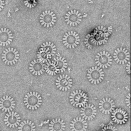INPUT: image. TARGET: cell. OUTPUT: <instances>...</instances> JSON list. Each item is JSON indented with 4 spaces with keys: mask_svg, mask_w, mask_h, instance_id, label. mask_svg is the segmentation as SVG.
<instances>
[{
    "mask_svg": "<svg viewBox=\"0 0 131 131\" xmlns=\"http://www.w3.org/2000/svg\"><path fill=\"white\" fill-rule=\"evenodd\" d=\"M42 102V98L38 93L30 92L24 98V103L27 108L29 109H37Z\"/></svg>",
    "mask_w": 131,
    "mask_h": 131,
    "instance_id": "cell-1",
    "label": "cell"
},
{
    "mask_svg": "<svg viewBox=\"0 0 131 131\" xmlns=\"http://www.w3.org/2000/svg\"><path fill=\"white\" fill-rule=\"evenodd\" d=\"M70 101L75 107H83L89 101L87 95L83 91L76 90L73 91L70 96Z\"/></svg>",
    "mask_w": 131,
    "mask_h": 131,
    "instance_id": "cell-2",
    "label": "cell"
},
{
    "mask_svg": "<svg viewBox=\"0 0 131 131\" xmlns=\"http://www.w3.org/2000/svg\"><path fill=\"white\" fill-rule=\"evenodd\" d=\"M2 55L3 61L8 65L15 64L18 61L19 56V52L13 48L6 49Z\"/></svg>",
    "mask_w": 131,
    "mask_h": 131,
    "instance_id": "cell-3",
    "label": "cell"
},
{
    "mask_svg": "<svg viewBox=\"0 0 131 131\" xmlns=\"http://www.w3.org/2000/svg\"><path fill=\"white\" fill-rule=\"evenodd\" d=\"M88 73L87 78L92 83L99 84L100 82H102V80L104 79V72H103L102 69H100V67L97 68V66H96L95 68L92 67V69L90 68L88 70Z\"/></svg>",
    "mask_w": 131,
    "mask_h": 131,
    "instance_id": "cell-4",
    "label": "cell"
},
{
    "mask_svg": "<svg viewBox=\"0 0 131 131\" xmlns=\"http://www.w3.org/2000/svg\"><path fill=\"white\" fill-rule=\"evenodd\" d=\"M112 119L118 124H124L128 120V114L123 109L116 108L112 112Z\"/></svg>",
    "mask_w": 131,
    "mask_h": 131,
    "instance_id": "cell-5",
    "label": "cell"
},
{
    "mask_svg": "<svg viewBox=\"0 0 131 131\" xmlns=\"http://www.w3.org/2000/svg\"><path fill=\"white\" fill-rule=\"evenodd\" d=\"M81 115L85 120L90 121L95 118L96 115V110L94 105L86 104L81 108Z\"/></svg>",
    "mask_w": 131,
    "mask_h": 131,
    "instance_id": "cell-6",
    "label": "cell"
},
{
    "mask_svg": "<svg viewBox=\"0 0 131 131\" xmlns=\"http://www.w3.org/2000/svg\"><path fill=\"white\" fill-rule=\"evenodd\" d=\"M101 55L99 53H97L99 56H96V57L97 59H95V60H98L96 62V63L97 64V66H100V68H107L108 67H110V64H112L111 61H112V59H111L112 56L109 57L110 54V53L108 54V52H106L105 53V51H103V53L102 52H100Z\"/></svg>",
    "mask_w": 131,
    "mask_h": 131,
    "instance_id": "cell-7",
    "label": "cell"
},
{
    "mask_svg": "<svg viewBox=\"0 0 131 131\" xmlns=\"http://www.w3.org/2000/svg\"><path fill=\"white\" fill-rule=\"evenodd\" d=\"M99 108L102 113L109 114L112 112L115 107V103L110 98H103L100 100Z\"/></svg>",
    "mask_w": 131,
    "mask_h": 131,
    "instance_id": "cell-8",
    "label": "cell"
},
{
    "mask_svg": "<svg viewBox=\"0 0 131 131\" xmlns=\"http://www.w3.org/2000/svg\"><path fill=\"white\" fill-rule=\"evenodd\" d=\"M70 78V77L68 76L67 75L66 76L64 75H63L62 76L60 75V77L57 78L58 80H56L57 82L56 85H57V88L62 91H67L70 89V87H72V84L73 83L72 79Z\"/></svg>",
    "mask_w": 131,
    "mask_h": 131,
    "instance_id": "cell-9",
    "label": "cell"
},
{
    "mask_svg": "<svg viewBox=\"0 0 131 131\" xmlns=\"http://www.w3.org/2000/svg\"><path fill=\"white\" fill-rule=\"evenodd\" d=\"M4 121L5 124H6L7 126L10 128H14L17 127L19 125L20 121V117L19 115L16 112H9L6 114L5 116Z\"/></svg>",
    "mask_w": 131,
    "mask_h": 131,
    "instance_id": "cell-10",
    "label": "cell"
},
{
    "mask_svg": "<svg viewBox=\"0 0 131 131\" xmlns=\"http://www.w3.org/2000/svg\"><path fill=\"white\" fill-rule=\"evenodd\" d=\"M15 101L11 96H6L1 99L0 109L3 111L9 112L15 108Z\"/></svg>",
    "mask_w": 131,
    "mask_h": 131,
    "instance_id": "cell-11",
    "label": "cell"
},
{
    "mask_svg": "<svg viewBox=\"0 0 131 131\" xmlns=\"http://www.w3.org/2000/svg\"><path fill=\"white\" fill-rule=\"evenodd\" d=\"M70 128L72 131H86L88 125L85 120L81 117H77L71 122Z\"/></svg>",
    "mask_w": 131,
    "mask_h": 131,
    "instance_id": "cell-12",
    "label": "cell"
},
{
    "mask_svg": "<svg viewBox=\"0 0 131 131\" xmlns=\"http://www.w3.org/2000/svg\"><path fill=\"white\" fill-rule=\"evenodd\" d=\"M43 14L40 15V22L41 23V25H44V27L47 26L49 27V26L52 27L53 25H54V22H56V20L54 19H56V17H54L55 14H53V12L50 13V10L48 11L46 10L45 12H43Z\"/></svg>",
    "mask_w": 131,
    "mask_h": 131,
    "instance_id": "cell-13",
    "label": "cell"
},
{
    "mask_svg": "<svg viewBox=\"0 0 131 131\" xmlns=\"http://www.w3.org/2000/svg\"><path fill=\"white\" fill-rule=\"evenodd\" d=\"M9 29L2 28L0 29V46H8L13 41L14 37Z\"/></svg>",
    "mask_w": 131,
    "mask_h": 131,
    "instance_id": "cell-14",
    "label": "cell"
},
{
    "mask_svg": "<svg viewBox=\"0 0 131 131\" xmlns=\"http://www.w3.org/2000/svg\"><path fill=\"white\" fill-rule=\"evenodd\" d=\"M69 35L67 34L66 33V35L67 36H63L65 38H63V40H66L63 41V43H66L64 44V46H66L67 45V47L68 48L69 46L70 49H71V47H72L73 48H74V46L75 47H77V45L76 44H79V43L77 42V41H80V40L77 39L80 38L79 36L77 37L78 36V34H76L75 32L73 33V31H71V34L70 32H68Z\"/></svg>",
    "mask_w": 131,
    "mask_h": 131,
    "instance_id": "cell-15",
    "label": "cell"
},
{
    "mask_svg": "<svg viewBox=\"0 0 131 131\" xmlns=\"http://www.w3.org/2000/svg\"><path fill=\"white\" fill-rule=\"evenodd\" d=\"M46 64H43V62H40L38 59H37V60L34 59L30 64V67L29 69L30 72L34 75H40L45 72L44 68Z\"/></svg>",
    "mask_w": 131,
    "mask_h": 131,
    "instance_id": "cell-16",
    "label": "cell"
},
{
    "mask_svg": "<svg viewBox=\"0 0 131 131\" xmlns=\"http://www.w3.org/2000/svg\"><path fill=\"white\" fill-rule=\"evenodd\" d=\"M66 125L63 120L57 118L50 122L49 128L50 131H64Z\"/></svg>",
    "mask_w": 131,
    "mask_h": 131,
    "instance_id": "cell-17",
    "label": "cell"
},
{
    "mask_svg": "<svg viewBox=\"0 0 131 131\" xmlns=\"http://www.w3.org/2000/svg\"><path fill=\"white\" fill-rule=\"evenodd\" d=\"M122 50V48L121 47L120 48V50H119V49L118 48L117 49V50H118V53H114V55L115 56H113V58H115V61H116V63L119 62V64H121L122 63V64H124L125 63L127 62V60H129V59L127 57H129V56L128 55L127 56V54H129V53L128 52L126 53L128 51L127 50H126L125 51H124V53H122L123 52V50Z\"/></svg>",
    "mask_w": 131,
    "mask_h": 131,
    "instance_id": "cell-18",
    "label": "cell"
},
{
    "mask_svg": "<svg viewBox=\"0 0 131 131\" xmlns=\"http://www.w3.org/2000/svg\"><path fill=\"white\" fill-rule=\"evenodd\" d=\"M35 127L34 123L31 121L25 120L20 124L18 131H35Z\"/></svg>",
    "mask_w": 131,
    "mask_h": 131,
    "instance_id": "cell-19",
    "label": "cell"
},
{
    "mask_svg": "<svg viewBox=\"0 0 131 131\" xmlns=\"http://www.w3.org/2000/svg\"><path fill=\"white\" fill-rule=\"evenodd\" d=\"M62 57H60L59 59L57 57V59L54 58V60L56 62V66L57 69L58 70V73H60L61 72L63 73V71L66 70V68H67V60H64L65 58H63L62 59Z\"/></svg>",
    "mask_w": 131,
    "mask_h": 131,
    "instance_id": "cell-20",
    "label": "cell"
},
{
    "mask_svg": "<svg viewBox=\"0 0 131 131\" xmlns=\"http://www.w3.org/2000/svg\"><path fill=\"white\" fill-rule=\"evenodd\" d=\"M56 62L51 63L50 61L49 63H46L47 65L45 66L44 69L46 70V72L49 75L53 76L56 75V73H58V70L56 66Z\"/></svg>",
    "mask_w": 131,
    "mask_h": 131,
    "instance_id": "cell-21",
    "label": "cell"
},
{
    "mask_svg": "<svg viewBox=\"0 0 131 131\" xmlns=\"http://www.w3.org/2000/svg\"><path fill=\"white\" fill-rule=\"evenodd\" d=\"M68 13H69L70 15L67 14H66V16H66L65 17V18H66V19H67L66 20H65L66 22L69 21L70 20H72V21H73L72 24L73 26V27L75 26V24H74V21H75V20H76V22H77V23L79 24L80 23V22H79V21H82V20L80 19V18H82V16H79L81 15V14H79L78 15H76V16H73V17L72 16H71V13H70V12H68Z\"/></svg>",
    "mask_w": 131,
    "mask_h": 131,
    "instance_id": "cell-22",
    "label": "cell"
},
{
    "mask_svg": "<svg viewBox=\"0 0 131 131\" xmlns=\"http://www.w3.org/2000/svg\"><path fill=\"white\" fill-rule=\"evenodd\" d=\"M24 3L27 7L31 8L36 6L37 2L35 0H27L24 1Z\"/></svg>",
    "mask_w": 131,
    "mask_h": 131,
    "instance_id": "cell-23",
    "label": "cell"
},
{
    "mask_svg": "<svg viewBox=\"0 0 131 131\" xmlns=\"http://www.w3.org/2000/svg\"><path fill=\"white\" fill-rule=\"evenodd\" d=\"M101 131H117V130L115 126H109L104 127Z\"/></svg>",
    "mask_w": 131,
    "mask_h": 131,
    "instance_id": "cell-24",
    "label": "cell"
},
{
    "mask_svg": "<svg viewBox=\"0 0 131 131\" xmlns=\"http://www.w3.org/2000/svg\"><path fill=\"white\" fill-rule=\"evenodd\" d=\"M126 103L127 105V106L129 107V108H130V93H128L126 96L125 100Z\"/></svg>",
    "mask_w": 131,
    "mask_h": 131,
    "instance_id": "cell-25",
    "label": "cell"
},
{
    "mask_svg": "<svg viewBox=\"0 0 131 131\" xmlns=\"http://www.w3.org/2000/svg\"><path fill=\"white\" fill-rule=\"evenodd\" d=\"M4 1L0 0V11L2 10V9H3L5 4H4Z\"/></svg>",
    "mask_w": 131,
    "mask_h": 131,
    "instance_id": "cell-26",
    "label": "cell"
},
{
    "mask_svg": "<svg viewBox=\"0 0 131 131\" xmlns=\"http://www.w3.org/2000/svg\"><path fill=\"white\" fill-rule=\"evenodd\" d=\"M94 40H95V39H93L92 40H91V42L92 43V42H93V41H94Z\"/></svg>",
    "mask_w": 131,
    "mask_h": 131,
    "instance_id": "cell-27",
    "label": "cell"
},
{
    "mask_svg": "<svg viewBox=\"0 0 131 131\" xmlns=\"http://www.w3.org/2000/svg\"><path fill=\"white\" fill-rule=\"evenodd\" d=\"M106 29V27H104V28H103V29L102 30H103V31H104V30H105Z\"/></svg>",
    "mask_w": 131,
    "mask_h": 131,
    "instance_id": "cell-28",
    "label": "cell"
},
{
    "mask_svg": "<svg viewBox=\"0 0 131 131\" xmlns=\"http://www.w3.org/2000/svg\"><path fill=\"white\" fill-rule=\"evenodd\" d=\"M108 30H104V32L105 33V32H107V31H108Z\"/></svg>",
    "mask_w": 131,
    "mask_h": 131,
    "instance_id": "cell-29",
    "label": "cell"
},
{
    "mask_svg": "<svg viewBox=\"0 0 131 131\" xmlns=\"http://www.w3.org/2000/svg\"><path fill=\"white\" fill-rule=\"evenodd\" d=\"M90 46H90V45H89V46H88V49H90Z\"/></svg>",
    "mask_w": 131,
    "mask_h": 131,
    "instance_id": "cell-30",
    "label": "cell"
},
{
    "mask_svg": "<svg viewBox=\"0 0 131 131\" xmlns=\"http://www.w3.org/2000/svg\"><path fill=\"white\" fill-rule=\"evenodd\" d=\"M103 40V41H104V42H107V41H106V40H105V39H104Z\"/></svg>",
    "mask_w": 131,
    "mask_h": 131,
    "instance_id": "cell-31",
    "label": "cell"
},
{
    "mask_svg": "<svg viewBox=\"0 0 131 131\" xmlns=\"http://www.w3.org/2000/svg\"><path fill=\"white\" fill-rule=\"evenodd\" d=\"M105 39H106V40H108V37H107V38H106V37H105Z\"/></svg>",
    "mask_w": 131,
    "mask_h": 131,
    "instance_id": "cell-32",
    "label": "cell"
},
{
    "mask_svg": "<svg viewBox=\"0 0 131 131\" xmlns=\"http://www.w3.org/2000/svg\"><path fill=\"white\" fill-rule=\"evenodd\" d=\"M86 38H87V39H89V36H88V35L86 36Z\"/></svg>",
    "mask_w": 131,
    "mask_h": 131,
    "instance_id": "cell-33",
    "label": "cell"
},
{
    "mask_svg": "<svg viewBox=\"0 0 131 131\" xmlns=\"http://www.w3.org/2000/svg\"><path fill=\"white\" fill-rule=\"evenodd\" d=\"M98 28H99V30H100V26L98 27Z\"/></svg>",
    "mask_w": 131,
    "mask_h": 131,
    "instance_id": "cell-34",
    "label": "cell"
},
{
    "mask_svg": "<svg viewBox=\"0 0 131 131\" xmlns=\"http://www.w3.org/2000/svg\"><path fill=\"white\" fill-rule=\"evenodd\" d=\"M96 43H97V41H96L95 42V45H96Z\"/></svg>",
    "mask_w": 131,
    "mask_h": 131,
    "instance_id": "cell-35",
    "label": "cell"
},
{
    "mask_svg": "<svg viewBox=\"0 0 131 131\" xmlns=\"http://www.w3.org/2000/svg\"><path fill=\"white\" fill-rule=\"evenodd\" d=\"M99 42V43L100 45H101V43H100V41H99V42Z\"/></svg>",
    "mask_w": 131,
    "mask_h": 131,
    "instance_id": "cell-36",
    "label": "cell"
},
{
    "mask_svg": "<svg viewBox=\"0 0 131 131\" xmlns=\"http://www.w3.org/2000/svg\"><path fill=\"white\" fill-rule=\"evenodd\" d=\"M95 40H94V41H93V42H92V43H94L95 42Z\"/></svg>",
    "mask_w": 131,
    "mask_h": 131,
    "instance_id": "cell-37",
    "label": "cell"
},
{
    "mask_svg": "<svg viewBox=\"0 0 131 131\" xmlns=\"http://www.w3.org/2000/svg\"><path fill=\"white\" fill-rule=\"evenodd\" d=\"M103 33L102 34V35H101V37H102L103 36Z\"/></svg>",
    "mask_w": 131,
    "mask_h": 131,
    "instance_id": "cell-38",
    "label": "cell"
},
{
    "mask_svg": "<svg viewBox=\"0 0 131 131\" xmlns=\"http://www.w3.org/2000/svg\"><path fill=\"white\" fill-rule=\"evenodd\" d=\"M100 37H98V38H97V39H100Z\"/></svg>",
    "mask_w": 131,
    "mask_h": 131,
    "instance_id": "cell-39",
    "label": "cell"
},
{
    "mask_svg": "<svg viewBox=\"0 0 131 131\" xmlns=\"http://www.w3.org/2000/svg\"><path fill=\"white\" fill-rule=\"evenodd\" d=\"M102 42H103V44H105V42H104V41H103V40H102Z\"/></svg>",
    "mask_w": 131,
    "mask_h": 131,
    "instance_id": "cell-40",
    "label": "cell"
},
{
    "mask_svg": "<svg viewBox=\"0 0 131 131\" xmlns=\"http://www.w3.org/2000/svg\"><path fill=\"white\" fill-rule=\"evenodd\" d=\"M103 27V26L101 27V30H102Z\"/></svg>",
    "mask_w": 131,
    "mask_h": 131,
    "instance_id": "cell-41",
    "label": "cell"
},
{
    "mask_svg": "<svg viewBox=\"0 0 131 131\" xmlns=\"http://www.w3.org/2000/svg\"><path fill=\"white\" fill-rule=\"evenodd\" d=\"M105 37H108V35H105Z\"/></svg>",
    "mask_w": 131,
    "mask_h": 131,
    "instance_id": "cell-42",
    "label": "cell"
},
{
    "mask_svg": "<svg viewBox=\"0 0 131 131\" xmlns=\"http://www.w3.org/2000/svg\"><path fill=\"white\" fill-rule=\"evenodd\" d=\"M96 45H99V42H97V44H96Z\"/></svg>",
    "mask_w": 131,
    "mask_h": 131,
    "instance_id": "cell-43",
    "label": "cell"
},
{
    "mask_svg": "<svg viewBox=\"0 0 131 131\" xmlns=\"http://www.w3.org/2000/svg\"><path fill=\"white\" fill-rule=\"evenodd\" d=\"M100 42H101V44L102 45V41H100Z\"/></svg>",
    "mask_w": 131,
    "mask_h": 131,
    "instance_id": "cell-44",
    "label": "cell"
},
{
    "mask_svg": "<svg viewBox=\"0 0 131 131\" xmlns=\"http://www.w3.org/2000/svg\"><path fill=\"white\" fill-rule=\"evenodd\" d=\"M91 36V37H94V36H93V35H91V36Z\"/></svg>",
    "mask_w": 131,
    "mask_h": 131,
    "instance_id": "cell-45",
    "label": "cell"
},
{
    "mask_svg": "<svg viewBox=\"0 0 131 131\" xmlns=\"http://www.w3.org/2000/svg\"><path fill=\"white\" fill-rule=\"evenodd\" d=\"M88 36H89L90 37H91V36H90V34H88Z\"/></svg>",
    "mask_w": 131,
    "mask_h": 131,
    "instance_id": "cell-46",
    "label": "cell"
},
{
    "mask_svg": "<svg viewBox=\"0 0 131 131\" xmlns=\"http://www.w3.org/2000/svg\"><path fill=\"white\" fill-rule=\"evenodd\" d=\"M128 64H129V65H130V62H128Z\"/></svg>",
    "mask_w": 131,
    "mask_h": 131,
    "instance_id": "cell-47",
    "label": "cell"
},
{
    "mask_svg": "<svg viewBox=\"0 0 131 131\" xmlns=\"http://www.w3.org/2000/svg\"><path fill=\"white\" fill-rule=\"evenodd\" d=\"M84 14H85V15H86V16H87V14H86L84 13Z\"/></svg>",
    "mask_w": 131,
    "mask_h": 131,
    "instance_id": "cell-48",
    "label": "cell"
},
{
    "mask_svg": "<svg viewBox=\"0 0 131 131\" xmlns=\"http://www.w3.org/2000/svg\"><path fill=\"white\" fill-rule=\"evenodd\" d=\"M96 30H97V28H96Z\"/></svg>",
    "mask_w": 131,
    "mask_h": 131,
    "instance_id": "cell-49",
    "label": "cell"
},
{
    "mask_svg": "<svg viewBox=\"0 0 131 131\" xmlns=\"http://www.w3.org/2000/svg\"><path fill=\"white\" fill-rule=\"evenodd\" d=\"M0 131H1V128H0Z\"/></svg>",
    "mask_w": 131,
    "mask_h": 131,
    "instance_id": "cell-50",
    "label": "cell"
}]
</instances>
